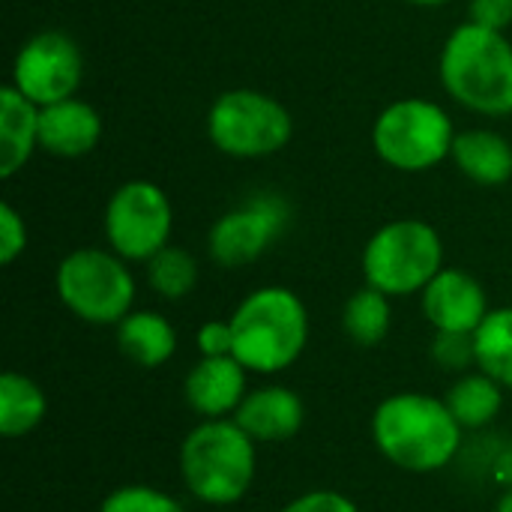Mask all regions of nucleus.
<instances>
[{
    "mask_svg": "<svg viewBox=\"0 0 512 512\" xmlns=\"http://www.w3.org/2000/svg\"><path fill=\"white\" fill-rule=\"evenodd\" d=\"M450 159L468 180L480 186H501L512 177V144L492 129L456 132Z\"/></svg>",
    "mask_w": 512,
    "mask_h": 512,
    "instance_id": "a211bd4d",
    "label": "nucleus"
},
{
    "mask_svg": "<svg viewBox=\"0 0 512 512\" xmlns=\"http://www.w3.org/2000/svg\"><path fill=\"white\" fill-rule=\"evenodd\" d=\"M27 249V225H24V216L9 204L3 201L0 204V264L9 267L18 261V255H24Z\"/></svg>",
    "mask_w": 512,
    "mask_h": 512,
    "instance_id": "a878e982",
    "label": "nucleus"
},
{
    "mask_svg": "<svg viewBox=\"0 0 512 512\" xmlns=\"http://www.w3.org/2000/svg\"><path fill=\"white\" fill-rule=\"evenodd\" d=\"M105 240L129 264H147L171 243L174 207L168 192L150 180H129L117 186L105 204Z\"/></svg>",
    "mask_w": 512,
    "mask_h": 512,
    "instance_id": "1a4fd4ad",
    "label": "nucleus"
},
{
    "mask_svg": "<svg viewBox=\"0 0 512 512\" xmlns=\"http://www.w3.org/2000/svg\"><path fill=\"white\" fill-rule=\"evenodd\" d=\"M117 348L126 360H132L141 369H159L168 360H174L180 339L168 315L156 309H132L117 327Z\"/></svg>",
    "mask_w": 512,
    "mask_h": 512,
    "instance_id": "f3484780",
    "label": "nucleus"
},
{
    "mask_svg": "<svg viewBox=\"0 0 512 512\" xmlns=\"http://www.w3.org/2000/svg\"><path fill=\"white\" fill-rule=\"evenodd\" d=\"M99 138H102V117L90 102L78 96L45 105L39 111V150L51 156L60 159L87 156L90 150H96Z\"/></svg>",
    "mask_w": 512,
    "mask_h": 512,
    "instance_id": "2eb2a0df",
    "label": "nucleus"
},
{
    "mask_svg": "<svg viewBox=\"0 0 512 512\" xmlns=\"http://www.w3.org/2000/svg\"><path fill=\"white\" fill-rule=\"evenodd\" d=\"M177 468L186 492L204 507L240 504L258 477V444L228 420H201L180 441Z\"/></svg>",
    "mask_w": 512,
    "mask_h": 512,
    "instance_id": "7ed1b4c3",
    "label": "nucleus"
},
{
    "mask_svg": "<svg viewBox=\"0 0 512 512\" xmlns=\"http://www.w3.org/2000/svg\"><path fill=\"white\" fill-rule=\"evenodd\" d=\"M429 357L438 369L450 375H465L477 369V354H474V333H435L429 345Z\"/></svg>",
    "mask_w": 512,
    "mask_h": 512,
    "instance_id": "393cba45",
    "label": "nucleus"
},
{
    "mask_svg": "<svg viewBox=\"0 0 512 512\" xmlns=\"http://www.w3.org/2000/svg\"><path fill=\"white\" fill-rule=\"evenodd\" d=\"M195 348L201 357H234V327L225 321H204L195 333Z\"/></svg>",
    "mask_w": 512,
    "mask_h": 512,
    "instance_id": "cd10ccee",
    "label": "nucleus"
},
{
    "mask_svg": "<svg viewBox=\"0 0 512 512\" xmlns=\"http://www.w3.org/2000/svg\"><path fill=\"white\" fill-rule=\"evenodd\" d=\"M39 105L12 84L0 87V177H15L39 150Z\"/></svg>",
    "mask_w": 512,
    "mask_h": 512,
    "instance_id": "dca6fc26",
    "label": "nucleus"
},
{
    "mask_svg": "<svg viewBox=\"0 0 512 512\" xmlns=\"http://www.w3.org/2000/svg\"><path fill=\"white\" fill-rule=\"evenodd\" d=\"M276 512H363L354 498H348L345 492H336V489H312V492H303L297 498H291L285 507H279Z\"/></svg>",
    "mask_w": 512,
    "mask_h": 512,
    "instance_id": "bb28decb",
    "label": "nucleus"
},
{
    "mask_svg": "<svg viewBox=\"0 0 512 512\" xmlns=\"http://www.w3.org/2000/svg\"><path fill=\"white\" fill-rule=\"evenodd\" d=\"M147 285L156 297L177 303L183 297H189L198 285V261L189 249L183 246H165L162 252H156L147 264Z\"/></svg>",
    "mask_w": 512,
    "mask_h": 512,
    "instance_id": "5701e85b",
    "label": "nucleus"
},
{
    "mask_svg": "<svg viewBox=\"0 0 512 512\" xmlns=\"http://www.w3.org/2000/svg\"><path fill=\"white\" fill-rule=\"evenodd\" d=\"M441 84L450 99L483 117L512 114V42L504 30L459 24L441 48Z\"/></svg>",
    "mask_w": 512,
    "mask_h": 512,
    "instance_id": "20e7f679",
    "label": "nucleus"
},
{
    "mask_svg": "<svg viewBox=\"0 0 512 512\" xmlns=\"http://www.w3.org/2000/svg\"><path fill=\"white\" fill-rule=\"evenodd\" d=\"M234 357L252 372L273 378L288 372L309 345V309L297 291L264 285L246 294L231 312Z\"/></svg>",
    "mask_w": 512,
    "mask_h": 512,
    "instance_id": "f03ea898",
    "label": "nucleus"
},
{
    "mask_svg": "<svg viewBox=\"0 0 512 512\" xmlns=\"http://www.w3.org/2000/svg\"><path fill=\"white\" fill-rule=\"evenodd\" d=\"M375 450L405 474H438L450 468L465 444V429L444 396L399 390L384 396L369 420Z\"/></svg>",
    "mask_w": 512,
    "mask_h": 512,
    "instance_id": "f257e3e1",
    "label": "nucleus"
},
{
    "mask_svg": "<svg viewBox=\"0 0 512 512\" xmlns=\"http://www.w3.org/2000/svg\"><path fill=\"white\" fill-rule=\"evenodd\" d=\"M84 78V57L78 42L63 30L33 33L12 60V87L39 108L63 102L78 93Z\"/></svg>",
    "mask_w": 512,
    "mask_h": 512,
    "instance_id": "9b49d317",
    "label": "nucleus"
},
{
    "mask_svg": "<svg viewBox=\"0 0 512 512\" xmlns=\"http://www.w3.org/2000/svg\"><path fill=\"white\" fill-rule=\"evenodd\" d=\"M249 375L237 357H201L183 378V402L201 420H228L252 390Z\"/></svg>",
    "mask_w": 512,
    "mask_h": 512,
    "instance_id": "ddd939ff",
    "label": "nucleus"
},
{
    "mask_svg": "<svg viewBox=\"0 0 512 512\" xmlns=\"http://www.w3.org/2000/svg\"><path fill=\"white\" fill-rule=\"evenodd\" d=\"M48 417L45 390L24 372H3L0 378V435L27 438Z\"/></svg>",
    "mask_w": 512,
    "mask_h": 512,
    "instance_id": "aec40b11",
    "label": "nucleus"
},
{
    "mask_svg": "<svg viewBox=\"0 0 512 512\" xmlns=\"http://www.w3.org/2000/svg\"><path fill=\"white\" fill-rule=\"evenodd\" d=\"M495 468H498L495 474H498L501 480H507V486H510V483H512V444L507 447V453H504V456L498 459V465H495Z\"/></svg>",
    "mask_w": 512,
    "mask_h": 512,
    "instance_id": "c756f323",
    "label": "nucleus"
},
{
    "mask_svg": "<svg viewBox=\"0 0 512 512\" xmlns=\"http://www.w3.org/2000/svg\"><path fill=\"white\" fill-rule=\"evenodd\" d=\"M456 126L450 114L423 96L390 102L372 126V147L396 171L420 174L450 159Z\"/></svg>",
    "mask_w": 512,
    "mask_h": 512,
    "instance_id": "0eeeda50",
    "label": "nucleus"
},
{
    "mask_svg": "<svg viewBox=\"0 0 512 512\" xmlns=\"http://www.w3.org/2000/svg\"><path fill=\"white\" fill-rule=\"evenodd\" d=\"M408 3H414V6H444L450 0H408Z\"/></svg>",
    "mask_w": 512,
    "mask_h": 512,
    "instance_id": "2f4dec72",
    "label": "nucleus"
},
{
    "mask_svg": "<svg viewBox=\"0 0 512 512\" xmlns=\"http://www.w3.org/2000/svg\"><path fill=\"white\" fill-rule=\"evenodd\" d=\"M420 309L435 333H474L492 312L480 279L459 267H444L420 291Z\"/></svg>",
    "mask_w": 512,
    "mask_h": 512,
    "instance_id": "f8f14e48",
    "label": "nucleus"
},
{
    "mask_svg": "<svg viewBox=\"0 0 512 512\" xmlns=\"http://www.w3.org/2000/svg\"><path fill=\"white\" fill-rule=\"evenodd\" d=\"M54 288L63 309L93 327H117L135 309L138 294L129 261L96 246L69 252L57 264Z\"/></svg>",
    "mask_w": 512,
    "mask_h": 512,
    "instance_id": "39448f33",
    "label": "nucleus"
},
{
    "mask_svg": "<svg viewBox=\"0 0 512 512\" xmlns=\"http://www.w3.org/2000/svg\"><path fill=\"white\" fill-rule=\"evenodd\" d=\"M294 135L291 111L270 93L237 87L216 96L207 111L210 144L234 159H264L288 147Z\"/></svg>",
    "mask_w": 512,
    "mask_h": 512,
    "instance_id": "6e6552de",
    "label": "nucleus"
},
{
    "mask_svg": "<svg viewBox=\"0 0 512 512\" xmlns=\"http://www.w3.org/2000/svg\"><path fill=\"white\" fill-rule=\"evenodd\" d=\"M360 267L381 294L411 297L444 270V240L423 219H393L369 237Z\"/></svg>",
    "mask_w": 512,
    "mask_h": 512,
    "instance_id": "423d86ee",
    "label": "nucleus"
},
{
    "mask_svg": "<svg viewBox=\"0 0 512 512\" xmlns=\"http://www.w3.org/2000/svg\"><path fill=\"white\" fill-rule=\"evenodd\" d=\"M477 369L492 375L507 393H512V306H498L474 330Z\"/></svg>",
    "mask_w": 512,
    "mask_h": 512,
    "instance_id": "4be33fe9",
    "label": "nucleus"
},
{
    "mask_svg": "<svg viewBox=\"0 0 512 512\" xmlns=\"http://www.w3.org/2000/svg\"><path fill=\"white\" fill-rule=\"evenodd\" d=\"M99 512H186V507L165 489L147 483H129L111 489L102 498Z\"/></svg>",
    "mask_w": 512,
    "mask_h": 512,
    "instance_id": "b1692460",
    "label": "nucleus"
},
{
    "mask_svg": "<svg viewBox=\"0 0 512 512\" xmlns=\"http://www.w3.org/2000/svg\"><path fill=\"white\" fill-rule=\"evenodd\" d=\"M468 21H477L492 30H507L512 24V0H471Z\"/></svg>",
    "mask_w": 512,
    "mask_h": 512,
    "instance_id": "c85d7f7f",
    "label": "nucleus"
},
{
    "mask_svg": "<svg viewBox=\"0 0 512 512\" xmlns=\"http://www.w3.org/2000/svg\"><path fill=\"white\" fill-rule=\"evenodd\" d=\"M234 423L258 444H288L306 423V402L294 387L261 384L252 387L234 414Z\"/></svg>",
    "mask_w": 512,
    "mask_h": 512,
    "instance_id": "4468645a",
    "label": "nucleus"
},
{
    "mask_svg": "<svg viewBox=\"0 0 512 512\" xmlns=\"http://www.w3.org/2000/svg\"><path fill=\"white\" fill-rule=\"evenodd\" d=\"M288 222L291 207L285 198L273 192L252 195L213 222L207 234V255L225 270L246 267L285 234Z\"/></svg>",
    "mask_w": 512,
    "mask_h": 512,
    "instance_id": "9d476101",
    "label": "nucleus"
},
{
    "mask_svg": "<svg viewBox=\"0 0 512 512\" xmlns=\"http://www.w3.org/2000/svg\"><path fill=\"white\" fill-rule=\"evenodd\" d=\"M492 512H512V483L498 495V501H495V510Z\"/></svg>",
    "mask_w": 512,
    "mask_h": 512,
    "instance_id": "7c9ffc66",
    "label": "nucleus"
},
{
    "mask_svg": "<svg viewBox=\"0 0 512 512\" xmlns=\"http://www.w3.org/2000/svg\"><path fill=\"white\" fill-rule=\"evenodd\" d=\"M444 402L465 432H483L495 426L504 414L507 390L483 369H471L453 378V384L444 393Z\"/></svg>",
    "mask_w": 512,
    "mask_h": 512,
    "instance_id": "6ab92c4d",
    "label": "nucleus"
},
{
    "mask_svg": "<svg viewBox=\"0 0 512 512\" xmlns=\"http://www.w3.org/2000/svg\"><path fill=\"white\" fill-rule=\"evenodd\" d=\"M393 297L372 285L354 291L342 306V330L357 348H378L393 330Z\"/></svg>",
    "mask_w": 512,
    "mask_h": 512,
    "instance_id": "412c9836",
    "label": "nucleus"
}]
</instances>
